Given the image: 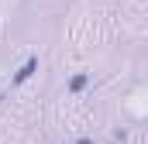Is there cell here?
I'll list each match as a JSON object with an SVG mask.
<instances>
[{"label": "cell", "mask_w": 148, "mask_h": 144, "mask_svg": "<svg viewBox=\"0 0 148 144\" xmlns=\"http://www.w3.org/2000/svg\"><path fill=\"white\" fill-rule=\"evenodd\" d=\"M31 72H35V58H31V62H28V65H24V69L17 72V79H14V82H24V79H28V75H31Z\"/></svg>", "instance_id": "cell-1"}, {"label": "cell", "mask_w": 148, "mask_h": 144, "mask_svg": "<svg viewBox=\"0 0 148 144\" xmlns=\"http://www.w3.org/2000/svg\"><path fill=\"white\" fill-rule=\"evenodd\" d=\"M83 86H86V75H76L73 82H69V89H73V93H79V89H83Z\"/></svg>", "instance_id": "cell-2"}]
</instances>
